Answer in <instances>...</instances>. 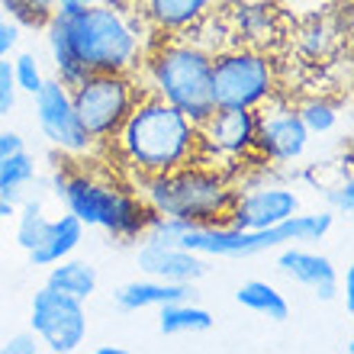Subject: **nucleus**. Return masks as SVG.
I'll return each mask as SVG.
<instances>
[{"label": "nucleus", "mask_w": 354, "mask_h": 354, "mask_svg": "<svg viewBox=\"0 0 354 354\" xmlns=\"http://www.w3.org/2000/svg\"><path fill=\"white\" fill-rule=\"evenodd\" d=\"M97 283H100L97 268H93V264H87V261H75L71 254L52 264L48 280H46V287L58 290V293H65V297L81 299V303H87V299L97 293Z\"/></svg>", "instance_id": "aec40b11"}, {"label": "nucleus", "mask_w": 354, "mask_h": 354, "mask_svg": "<svg viewBox=\"0 0 354 354\" xmlns=\"http://www.w3.org/2000/svg\"><path fill=\"white\" fill-rule=\"evenodd\" d=\"M13 213H17V206H13V203H7V200L0 196V219H3V216H13Z\"/></svg>", "instance_id": "c9c22d12"}, {"label": "nucleus", "mask_w": 354, "mask_h": 354, "mask_svg": "<svg viewBox=\"0 0 354 354\" xmlns=\"http://www.w3.org/2000/svg\"><path fill=\"white\" fill-rule=\"evenodd\" d=\"M17 42H19V26L0 10V58H10V52L17 48Z\"/></svg>", "instance_id": "7c9ffc66"}, {"label": "nucleus", "mask_w": 354, "mask_h": 354, "mask_svg": "<svg viewBox=\"0 0 354 354\" xmlns=\"http://www.w3.org/2000/svg\"><path fill=\"white\" fill-rule=\"evenodd\" d=\"M139 26H145V19L136 13V7L126 0H113L93 7H58L48 19L46 36H55L87 75H136L145 52Z\"/></svg>", "instance_id": "f257e3e1"}, {"label": "nucleus", "mask_w": 354, "mask_h": 354, "mask_svg": "<svg viewBox=\"0 0 354 354\" xmlns=\"http://www.w3.org/2000/svg\"><path fill=\"white\" fill-rule=\"evenodd\" d=\"M97 354H122V348H116V345H103V348H97Z\"/></svg>", "instance_id": "e433bc0d"}, {"label": "nucleus", "mask_w": 354, "mask_h": 354, "mask_svg": "<svg viewBox=\"0 0 354 354\" xmlns=\"http://www.w3.org/2000/svg\"><path fill=\"white\" fill-rule=\"evenodd\" d=\"M328 42H332V32L326 29V23H319L313 19L306 29H303V36H299V46L306 52L309 58H322L328 52Z\"/></svg>", "instance_id": "cd10ccee"}, {"label": "nucleus", "mask_w": 354, "mask_h": 354, "mask_svg": "<svg viewBox=\"0 0 354 354\" xmlns=\"http://www.w3.org/2000/svg\"><path fill=\"white\" fill-rule=\"evenodd\" d=\"M254 116H258V122H254V151L264 161L287 165V161H297L306 155L309 132L299 122L293 103L277 100V93H274L261 106H254Z\"/></svg>", "instance_id": "9d476101"}, {"label": "nucleus", "mask_w": 354, "mask_h": 354, "mask_svg": "<svg viewBox=\"0 0 354 354\" xmlns=\"http://www.w3.org/2000/svg\"><path fill=\"white\" fill-rule=\"evenodd\" d=\"M48 225V216L42 209V200H23L19 203V223H17V242L23 252L29 248H36L42 232H46Z\"/></svg>", "instance_id": "a878e982"}, {"label": "nucleus", "mask_w": 354, "mask_h": 354, "mask_svg": "<svg viewBox=\"0 0 354 354\" xmlns=\"http://www.w3.org/2000/svg\"><path fill=\"white\" fill-rule=\"evenodd\" d=\"M32 177H36V161H32V155H29L26 149L10 151L7 158L0 161V196H3L7 203L19 206L26 187L32 184Z\"/></svg>", "instance_id": "5701e85b"}, {"label": "nucleus", "mask_w": 354, "mask_h": 354, "mask_svg": "<svg viewBox=\"0 0 354 354\" xmlns=\"http://www.w3.org/2000/svg\"><path fill=\"white\" fill-rule=\"evenodd\" d=\"M190 297H194V283H168V280H155V277L122 283L113 293L116 306L126 309V313H139V309H151V306L158 309V306H168V303L190 299Z\"/></svg>", "instance_id": "a211bd4d"}, {"label": "nucleus", "mask_w": 354, "mask_h": 354, "mask_svg": "<svg viewBox=\"0 0 354 354\" xmlns=\"http://www.w3.org/2000/svg\"><path fill=\"white\" fill-rule=\"evenodd\" d=\"M81 239H84V223H81L77 216L65 213V216H58V219H48L39 245L36 248H29L26 254L36 268H52L55 261H62V258H68V254H75V248L81 245Z\"/></svg>", "instance_id": "6ab92c4d"}, {"label": "nucleus", "mask_w": 354, "mask_h": 354, "mask_svg": "<svg viewBox=\"0 0 354 354\" xmlns=\"http://www.w3.org/2000/svg\"><path fill=\"white\" fill-rule=\"evenodd\" d=\"M158 328L161 335H203L213 328V313L190 299L168 303V306H158Z\"/></svg>", "instance_id": "412c9836"}, {"label": "nucleus", "mask_w": 354, "mask_h": 354, "mask_svg": "<svg viewBox=\"0 0 354 354\" xmlns=\"http://www.w3.org/2000/svg\"><path fill=\"white\" fill-rule=\"evenodd\" d=\"M139 93L142 87L136 84V77L116 75V71H93L71 87L75 113L93 145H106L120 132Z\"/></svg>", "instance_id": "6e6552de"}, {"label": "nucleus", "mask_w": 354, "mask_h": 354, "mask_svg": "<svg viewBox=\"0 0 354 354\" xmlns=\"http://www.w3.org/2000/svg\"><path fill=\"white\" fill-rule=\"evenodd\" d=\"M106 145L116 149L122 165H129L139 180L190 165L200 158V132L184 113L161 100L151 87H142L120 132Z\"/></svg>", "instance_id": "f03ea898"}, {"label": "nucleus", "mask_w": 354, "mask_h": 354, "mask_svg": "<svg viewBox=\"0 0 354 354\" xmlns=\"http://www.w3.org/2000/svg\"><path fill=\"white\" fill-rule=\"evenodd\" d=\"M254 110L248 106H216L209 116H206L196 132H200V158H248V155H258L254 151Z\"/></svg>", "instance_id": "f8f14e48"}, {"label": "nucleus", "mask_w": 354, "mask_h": 354, "mask_svg": "<svg viewBox=\"0 0 354 354\" xmlns=\"http://www.w3.org/2000/svg\"><path fill=\"white\" fill-rule=\"evenodd\" d=\"M225 26L232 36V46L261 48L270 36H277L280 10L268 0H229L225 3Z\"/></svg>", "instance_id": "f3484780"}, {"label": "nucleus", "mask_w": 354, "mask_h": 354, "mask_svg": "<svg viewBox=\"0 0 354 354\" xmlns=\"http://www.w3.org/2000/svg\"><path fill=\"white\" fill-rule=\"evenodd\" d=\"M213 106H261L277 93V62L254 46H225L213 52L209 68Z\"/></svg>", "instance_id": "0eeeda50"}, {"label": "nucleus", "mask_w": 354, "mask_h": 354, "mask_svg": "<svg viewBox=\"0 0 354 354\" xmlns=\"http://www.w3.org/2000/svg\"><path fill=\"white\" fill-rule=\"evenodd\" d=\"M55 194L65 200L71 216H77L84 225L110 232L120 242L142 239L149 223L155 219V209L145 196L129 194L120 184H110L91 171L75 168V165L55 171Z\"/></svg>", "instance_id": "39448f33"}, {"label": "nucleus", "mask_w": 354, "mask_h": 354, "mask_svg": "<svg viewBox=\"0 0 354 354\" xmlns=\"http://www.w3.org/2000/svg\"><path fill=\"white\" fill-rule=\"evenodd\" d=\"M13 65V81H17V91L23 93H36L39 87H42V68H39L36 55L32 52H19L17 62H10Z\"/></svg>", "instance_id": "bb28decb"}, {"label": "nucleus", "mask_w": 354, "mask_h": 354, "mask_svg": "<svg viewBox=\"0 0 354 354\" xmlns=\"http://www.w3.org/2000/svg\"><path fill=\"white\" fill-rule=\"evenodd\" d=\"M293 110H297L299 122L306 126L309 136H326V132H332L338 126V106L332 100H326V97H306Z\"/></svg>", "instance_id": "b1692460"}, {"label": "nucleus", "mask_w": 354, "mask_h": 354, "mask_svg": "<svg viewBox=\"0 0 354 354\" xmlns=\"http://www.w3.org/2000/svg\"><path fill=\"white\" fill-rule=\"evenodd\" d=\"M29 328L39 335L42 348L55 354H71L87 338V309L81 299L42 287L29 306Z\"/></svg>", "instance_id": "1a4fd4ad"}, {"label": "nucleus", "mask_w": 354, "mask_h": 354, "mask_svg": "<svg viewBox=\"0 0 354 354\" xmlns=\"http://www.w3.org/2000/svg\"><path fill=\"white\" fill-rule=\"evenodd\" d=\"M326 200H328V206H332V213L351 216V209H354V180L345 177V180H338L335 187H328Z\"/></svg>", "instance_id": "c756f323"}, {"label": "nucleus", "mask_w": 354, "mask_h": 354, "mask_svg": "<svg viewBox=\"0 0 354 354\" xmlns=\"http://www.w3.org/2000/svg\"><path fill=\"white\" fill-rule=\"evenodd\" d=\"M39 348H42V342H39V335L29 328V332H19V335L7 338L3 351H7V354H36Z\"/></svg>", "instance_id": "2f4dec72"}, {"label": "nucleus", "mask_w": 354, "mask_h": 354, "mask_svg": "<svg viewBox=\"0 0 354 354\" xmlns=\"http://www.w3.org/2000/svg\"><path fill=\"white\" fill-rule=\"evenodd\" d=\"M142 68L149 77V87L161 100L184 113L190 122H200L216 110L213 91H209V68L213 52L203 48L190 36H155L145 42Z\"/></svg>", "instance_id": "7ed1b4c3"}, {"label": "nucleus", "mask_w": 354, "mask_h": 354, "mask_svg": "<svg viewBox=\"0 0 354 354\" xmlns=\"http://www.w3.org/2000/svg\"><path fill=\"white\" fill-rule=\"evenodd\" d=\"M136 7L149 32H161V36H180L196 29L203 19H209L213 13L229 3V0H126Z\"/></svg>", "instance_id": "ddd939ff"}, {"label": "nucleus", "mask_w": 354, "mask_h": 354, "mask_svg": "<svg viewBox=\"0 0 354 354\" xmlns=\"http://www.w3.org/2000/svg\"><path fill=\"white\" fill-rule=\"evenodd\" d=\"M58 7H93V3H113V0H55Z\"/></svg>", "instance_id": "f704fd0d"}, {"label": "nucleus", "mask_w": 354, "mask_h": 354, "mask_svg": "<svg viewBox=\"0 0 354 354\" xmlns=\"http://www.w3.org/2000/svg\"><path fill=\"white\" fill-rule=\"evenodd\" d=\"M0 10H3L17 26L46 29L52 13L58 10V3L55 0H0Z\"/></svg>", "instance_id": "393cba45"}, {"label": "nucleus", "mask_w": 354, "mask_h": 354, "mask_svg": "<svg viewBox=\"0 0 354 354\" xmlns=\"http://www.w3.org/2000/svg\"><path fill=\"white\" fill-rule=\"evenodd\" d=\"M280 274H287L290 280H297L299 287L313 290L319 299H335L338 297V270L332 264V258L299 245H283V252L277 258Z\"/></svg>", "instance_id": "dca6fc26"}, {"label": "nucleus", "mask_w": 354, "mask_h": 354, "mask_svg": "<svg viewBox=\"0 0 354 354\" xmlns=\"http://www.w3.org/2000/svg\"><path fill=\"white\" fill-rule=\"evenodd\" d=\"M23 149V139H19V132H3L0 129V161L7 158L10 151Z\"/></svg>", "instance_id": "473e14b6"}, {"label": "nucleus", "mask_w": 354, "mask_h": 354, "mask_svg": "<svg viewBox=\"0 0 354 354\" xmlns=\"http://www.w3.org/2000/svg\"><path fill=\"white\" fill-rule=\"evenodd\" d=\"M139 268L145 277L168 280V283H196L206 277L203 254L187 252L180 245H158V242H142L139 245Z\"/></svg>", "instance_id": "2eb2a0df"}, {"label": "nucleus", "mask_w": 354, "mask_h": 354, "mask_svg": "<svg viewBox=\"0 0 354 354\" xmlns=\"http://www.w3.org/2000/svg\"><path fill=\"white\" fill-rule=\"evenodd\" d=\"M335 213H297L268 229H235V225H187L177 245L187 252H196L203 258H252V254H264L283 245H299V242H319L332 232Z\"/></svg>", "instance_id": "423d86ee"}, {"label": "nucleus", "mask_w": 354, "mask_h": 354, "mask_svg": "<svg viewBox=\"0 0 354 354\" xmlns=\"http://www.w3.org/2000/svg\"><path fill=\"white\" fill-rule=\"evenodd\" d=\"M142 187V196L155 213L174 216L190 225H229V213L239 196L232 177L203 158L149 177Z\"/></svg>", "instance_id": "20e7f679"}, {"label": "nucleus", "mask_w": 354, "mask_h": 354, "mask_svg": "<svg viewBox=\"0 0 354 354\" xmlns=\"http://www.w3.org/2000/svg\"><path fill=\"white\" fill-rule=\"evenodd\" d=\"M235 299H239L245 309L274 319V322H283V319L290 316V303L268 280H248V283H242V287L235 290Z\"/></svg>", "instance_id": "4be33fe9"}, {"label": "nucleus", "mask_w": 354, "mask_h": 354, "mask_svg": "<svg viewBox=\"0 0 354 354\" xmlns=\"http://www.w3.org/2000/svg\"><path fill=\"white\" fill-rule=\"evenodd\" d=\"M345 309L354 313V270H345Z\"/></svg>", "instance_id": "72a5a7b5"}, {"label": "nucleus", "mask_w": 354, "mask_h": 354, "mask_svg": "<svg viewBox=\"0 0 354 354\" xmlns=\"http://www.w3.org/2000/svg\"><path fill=\"white\" fill-rule=\"evenodd\" d=\"M36 120L39 129L52 145H58L68 155H87L93 149L91 136L84 132L81 120L71 103V87H65L58 77H46L36 93Z\"/></svg>", "instance_id": "9b49d317"}, {"label": "nucleus", "mask_w": 354, "mask_h": 354, "mask_svg": "<svg viewBox=\"0 0 354 354\" xmlns=\"http://www.w3.org/2000/svg\"><path fill=\"white\" fill-rule=\"evenodd\" d=\"M17 81H13V65L0 58V116H10L17 110Z\"/></svg>", "instance_id": "c85d7f7f"}, {"label": "nucleus", "mask_w": 354, "mask_h": 354, "mask_svg": "<svg viewBox=\"0 0 354 354\" xmlns=\"http://www.w3.org/2000/svg\"><path fill=\"white\" fill-rule=\"evenodd\" d=\"M299 213V196L290 187H258L235 196V206L229 213V225L235 229H268Z\"/></svg>", "instance_id": "4468645a"}]
</instances>
